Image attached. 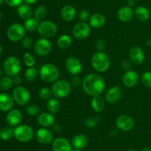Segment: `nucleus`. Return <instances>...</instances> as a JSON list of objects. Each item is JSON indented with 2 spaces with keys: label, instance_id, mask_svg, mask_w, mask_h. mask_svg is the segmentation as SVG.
Listing matches in <instances>:
<instances>
[{
  "label": "nucleus",
  "instance_id": "obj_58",
  "mask_svg": "<svg viewBox=\"0 0 151 151\" xmlns=\"http://www.w3.org/2000/svg\"><path fill=\"white\" fill-rule=\"evenodd\" d=\"M1 17H2V14H1V12L0 11V21H1Z\"/></svg>",
  "mask_w": 151,
  "mask_h": 151
},
{
  "label": "nucleus",
  "instance_id": "obj_15",
  "mask_svg": "<svg viewBox=\"0 0 151 151\" xmlns=\"http://www.w3.org/2000/svg\"><path fill=\"white\" fill-rule=\"evenodd\" d=\"M129 59L132 64L136 65H139L143 63L145 58L144 51L139 46H134L131 47L128 52Z\"/></svg>",
  "mask_w": 151,
  "mask_h": 151
},
{
  "label": "nucleus",
  "instance_id": "obj_43",
  "mask_svg": "<svg viewBox=\"0 0 151 151\" xmlns=\"http://www.w3.org/2000/svg\"><path fill=\"white\" fill-rule=\"evenodd\" d=\"M83 80L79 75H73L71 78V84L73 87H78L82 85Z\"/></svg>",
  "mask_w": 151,
  "mask_h": 151
},
{
  "label": "nucleus",
  "instance_id": "obj_53",
  "mask_svg": "<svg viewBox=\"0 0 151 151\" xmlns=\"http://www.w3.org/2000/svg\"><path fill=\"white\" fill-rule=\"evenodd\" d=\"M72 151H82V150H80V149H78V148H72Z\"/></svg>",
  "mask_w": 151,
  "mask_h": 151
},
{
  "label": "nucleus",
  "instance_id": "obj_56",
  "mask_svg": "<svg viewBox=\"0 0 151 151\" xmlns=\"http://www.w3.org/2000/svg\"><path fill=\"white\" fill-rule=\"evenodd\" d=\"M126 151H137V150H135L134 149H129V150H127Z\"/></svg>",
  "mask_w": 151,
  "mask_h": 151
},
{
  "label": "nucleus",
  "instance_id": "obj_47",
  "mask_svg": "<svg viewBox=\"0 0 151 151\" xmlns=\"http://www.w3.org/2000/svg\"><path fill=\"white\" fill-rule=\"evenodd\" d=\"M12 79H13V84H16V85L19 86V84L22 83V78H21L20 76L19 75H16L15 76L12 77Z\"/></svg>",
  "mask_w": 151,
  "mask_h": 151
},
{
  "label": "nucleus",
  "instance_id": "obj_46",
  "mask_svg": "<svg viewBox=\"0 0 151 151\" xmlns=\"http://www.w3.org/2000/svg\"><path fill=\"white\" fill-rule=\"evenodd\" d=\"M121 67L125 71L130 70L131 69V67H132V62H131V60H128V59L124 60L121 64Z\"/></svg>",
  "mask_w": 151,
  "mask_h": 151
},
{
  "label": "nucleus",
  "instance_id": "obj_28",
  "mask_svg": "<svg viewBox=\"0 0 151 151\" xmlns=\"http://www.w3.org/2000/svg\"><path fill=\"white\" fill-rule=\"evenodd\" d=\"M150 11L144 6H138L134 10V16L138 20L145 22L150 18Z\"/></svg>",
  "mask_w": 151,
  "mask_h": 151
},
{
  "label": "nucleus",
  "instance_id": "obj_29",
  "mask_svg": "<svg viewBox=\"0 0 151 151\" xmlns=\"http://www.w3.org/2000/svg\"><path fill=\"white\" fill-rule=\"evenodd\" d=\"M17 13L21 19L24 20L31 18L33 14L32 8L27 4H22L19 5L17 7Z\"/></svg>",
  "mask_w": 151,
  "mask_h": 151
},
{
  "label": "nucleus",
  "instance_id": "obj_55",
  "mask_svg": "<svg viewBox=\"0 0 151 151\" xmlns=\"http://www.w3.org/2000/svg\"><path fill=\"white\" fill-rule=\"evenodd\" d=\"M1 50H2V48H1V44H0V55H1Z\"/></svg>",
  "mask_w": 151,
  "mask_h": 151
},
{
  "label": "nucleus",
  "instance_id": "obj_54",
  "mask_svg": "<svg viewBox=\"0 0 151 151\" xmlns=\"http://www.w3.org/2000/svg\"><path fill=\"white\" fill-rule=\"evenodd\" d=\"M1 76H2V71H1V69L0 68V79L1 78Z\"/></svg>",
  "mask_w": 151,
  "mask_h": 151
},
{
  "label": "nucleus",
  "instance_id": "obj_49",
  "mask_svg": "<svg viewBox=\"0 0 151 151\" xmlns=\"http://www.w3.org/2000/svg\"><path fill=\"white\" fill-rule=\"evenodd\" d=\"M137 3V0H127V4H128V6H129V7H131L135 6Z\"/></svg>",
  "mask_w": 151,
  "mask_h": 151
},
{
  "label": "nucleus",
  "instance_id": "obj_6",
  "mask_svg": "<svg viewBox=\"0 0 151 151\" xmlns=\"http://www.w3.org/2000/svg\"><path fill=\"white\" fill-rule=\"evenodd\" d=\"M13 136L19 142L27 143L33 139L34 130L32 127L27 124H19L14 128Z\"/></svg>",
  "mask_w": 151,
  "mask_h": 151
},
{
  "label": "nucleus",
  "instance_id": "obj_9",
  "mask_svg": "<svg viewBox=\"0 0 151 151\" xmlns=\"http://www.w3.org/2000/svg\"><path fill=\"white\" fill-rule=\"evenodd\" d=\"M25 30L23 25L19 23H13L10 25L7 30V36L9 40L13 42L22 41L25 36Z\"/></svg>",
  "mask_w": 151,
  "mask_h": 151
},
{
  "label": "nucleus",
  "instance_id": "obj_33",
  "mask_svg": "<svg viewBox=\"0 0 151 151\" xmlns=\"http://www.w3.org/2000/svg\"><path fill=\"white\" fill-rule=\"evenodd\" d=\"M47 10L44 6L43 5H39L35 9L33 13L34 18L36 19L38 22H41L42 21L45 20V18L47 16Z\"/></svg>",
  "mask_w": 151,
  "mask_h": 151
},
{
  "label": "nucleus",
  "instance_id": "obj_1",
  "mask_svg": "<svg viewBox=\"0 0 151 151\" xmlns=\"http://www.w3.org/2000/svg\"><path fill=\"white\" fill-rule=\"evenodd\" d=\"M106 83L104 78L97 73H89L83 78V90L92 97L101 94L104 91Z\"/></svg>",
  "mask_w": 151,
  "mask_h": 151
},
{
  "label": "nucleus",
  "instance_id": "obj_40",
  "mask_svg": "<svg viewBox=\"0 0 151 151\" xmlns=\"http://www.w3.org/2000/svg\"><path fill=\"white\" fill-rule=\"evenodd\" d=\"M142 82L147 88H151V72L146 71L142 75Z\"/></svg>",
  "mask_w": 151,
  "mask_h": 151
},
{
  "label": "nucleus",
  "instance_id": "obj_2",
  "mask_svg": "<svg viewBox=\"0 0 151 151\" xmlns=\"http://www.w3.org/2000/svg\"><path fill=\"white\" fill-rule=\"evenodd\" d=\"M91 65L95 71L105 73L110 68L111 59L109 55L104 52H96L91 59Z\"/></svg>",
  "mask_w": 151,
  "mask_h": 151
},
{
  "label": "nucleus",
  "instance_id": "obj_27",
  "mask_svg": "<svg viewBox=\"0 0 151 151\" xmlns=\"http://www.w3.org/2000/svg\"><path fill=\"white\" fill-rule=\"evenodd\" d=\"M60 102L59 99L56 97H52L47 102V109L48 112H50L52 114H56L60 111Z\"/></svg>",
  "mask_w": 151,
  "mask_h": 151
},
{
  "label": "nucleus",
  "instance_id": "obj_42",
  "mask_svg": "<svg viewBox=\"0 0 151 151\" xmlns=\"http://www.w3.org/2000/svg\"><path fill=\"white\" fill-rule=\"evenodd\" d=\"M78 18H79V20L81 22H86L87 21L89 20V12L86 9H82V10H80L79 13H78Z\"/></svg>",
  "mask_w": 151,
  "mask_h": 151
},
{
  "label": "nucleus",
  "instance_id": "obj_38",
  "mask_svg": "<svg viewBox=\"0 0 151 151\" xmlns=\"http://www.w3.org/2000/svg\"><path fill=\"white\" fill-rule=\"evenodd\" d=\"M23 60L24 63L25 64L27 68H31V67H34V65L35 63V57L32 53H29V52H26L24 53L23 55Z\"/></svg>",
  "mask_w": 151,
  "mask_h": 151
},
{
  "label": "nucleus",
  "instance_id": "obj_7",
  "mask_svg": "<svg viewBox=\"0 0 151 151\" xmlns=\"http://www.w3.org/2000/svg\"><path fill=\"white\" fill-rule=\"evenodd\" d=\"M37 31L43 38H52L57 33L58 26L55 22L52 21L44 20L39 22Z\"/></svg>",
  "mask_w": 151,
  "mask_h": 151
},
{
  "label": "nucleus",
  "instance_id": "obj_21",
  "mask_svg": "<svg viewBox=\"0 0 151 151\" xmlns=\"http://www.w3.org/2000/svg\"><path fill=\"white\" fill-rule=\"evenodd\" d=\"M13 96L6 93H0V110L2 112H9L13 109L14 105Z\"/></svg>",
  "mask_w": 151,
  "mask_h": 151
},
{
  "label": "nucleus",
  "instance_id": "obj_25",
  "mask_svg": "<svg viewBox=\"0 0 151 151\" xmlns=\"http://www.w3.org/2000/svg\"><path fill=\"white\" fill-rule=\"evenodd\" d=\"M71 143L74 148L83 150L88 145V138L86 135L83 134V133H79V134L75 135L72 138Z\"/></svg>",
  "mask_w": 151,
  "mask_h": 151
},
{
  "label": "nucleus",
  "instance_id": "obj_18",
  "mask_svg": "<svg viewBox=\"0 0 151 151\" xmlns=\"http://www.w3.org/2000/svg\"><path fill=\"white\" fill-rule=\"evenodd\" d=\"M23 115L19 109H12L7 112L6 116V121L10 127H17L22 123Z\"/></svg>",
  "mask_w": 151,
  "mask_h": 151
},
{
  "label": "nucleus",
  "instance_id": "obj_32",
  "mask_svg": "<svg viewBox=\"0 0 151 151\" xmlns=\"http://www.w3.org/2000/svg\"><path fill=\"white\" fill-rule=\"evenodd\" d=\"M38 25H39V22H38L34 17L26 19L24 22V27L26 31H28V32H34L37 30Z\"/></svg>",
  "mask_w": 151,
  "mask_h": 151
},
{
  "label": "nucleus",
  "instance_id": "obj_5",
  "mask_svg": "<svg viewBox=\"0 0 151 151\" xmlns=\"http://www.w3.org/2000/svg\"><path fill=\"white\" fill-rule=\"evenodd\" d=\"M3 70L7 76L13 77L19 75L22 70V63L16 56H8L3 63Z\"/></svg>",
  "mask_w": 151,
  "mask_h": 151
},
{
  "label": "nucleus",
  "instance_id": "obj_16",
  "mask_svg": "<svg viewBox=\"0 0 151 151\" xmlns=\"http://www.w3.org/2000/svg\"><path fill=\"white\" fill-rule=\"evenodd\" d=\"M139 74L136 71L130 70L125 73L122 76V82L125 87L132 88L137 85V83L139 82Z\"/></svg>",
  "mask_w": 151,
  "mask_h": 151
},
{
  "label": "nucleus",
  "instance_id": "obj_50",
  "mask_svg": "<svg viewBox=\"0 0 151 151\" xmlns=\"http://www.w3.org/2000/svg\"><path fill=\"white\" fill-rule=\"evenodd\" d=\"M25 4H28V5H31V4H33L35 3H36L38 1V0H24Z\"/></svg>",
  "mask_w": 151,
  "mask_h": 151
},
{
  "label": "nucleus",
  "instance_id": "obj_45",
  "mask_svg": "<svg viewBox=\"0 0 151 151\" xmlns=\"http://www.w3.org/2000/svg\"><path fill=\"white\" fill-rule=\"evenodd\" d=\"M6 4L12 7H18L22 4L24 0H4Z\"/></svg>",
  "mask_w": 151,
  "mask_h": 151
},
{
  "label": "nucleus",
  "instance_id": "obj_37",
  "mask_svg": "<svg viewBox=\"0 0 151 151\" xmlns=\"http://www.w3.org/2000/svg\"><path fill=\"white\" fill-rule=\"evenodd\" d=\"M38 94L41 99L44 101H48L50 98H52V89L47 87H43L38 90Z\"/></svg>",
  "mask_w": 151,
  "mask_h": 151
},
{
  "label": "nucleus",
  "instance_id": "obj_44",
  "mask_svg": "<svg viewBox=\"0 0 151 151\" xmlns=\"http://www.w3.org/2000/svg\"><path fill=\"white\" fill-rule=\"evenodd\" d=\"M95 48L99 52H104V50L106 48V43L104 39H97L95 42Z\"/></svg>",
  "mask_w": 151,
  "mask_h": 151
},
{
  "label": "nucleus",
  "instance_id": "obj_31",
  "mask_svg": "<svg viewBox=\"0 0 151 151\" xmlns=\"http://www.w3.org/2000/svg\"><path fill=\"white\" fill-rule=\"evenodd\" d=\"M72 43V38L68 34H63L60 36L57 40L58 47L60 49H67L71 46Z\"/></svg>",
  "mask_w": 151,
  "mask_h": 151
},
{
  "label": "nucleus",
  "instance_id": "obj_17",
  "mask_svg": "<svg viewBox=\"0 0 151 151\" xmlns=\"http://www.w3.org/2000/svg\"><path fill=\"white\" fill-rule=\"evenodd\" d=\"M122 90L119 86H112L106 93V101L109 104H116L122 98Z\"/></svg>",
  "mask_w": 151,
  "mask_h": 151
},
{
  "label": "nucleus",
  "instance_id": "obj_3",
  "mask_svg": "<svg viewBox=\"0 0 151 151\" xmlns=\"http://www.w3.org/2000/svg\"><path fill=\"white\" fill-rule=\"evenodd\" d=\"M38 73L40 78L47 83H54L58 80L60 76L58 68L52 63H45L41 65Z\"/></svg>",
  "mask_w": 151,
  "mask_h": 151
},
{
  "label": "nucleus",
  "instance_id": "obj_52",
  "mask_svg": "<svg viewBox=\"0 0 151 151\" xmlns=\"http://www.w3.org/2000/svg\"><path fill=\"white\" fill-rule=\"evenodd\" d=\"M146 44H147L148 46H151V38H149V39L147 40Z\"/></svg>",
  "mask_w": 151,
  "mask_h": 151
},
{
  "label": "nucleus",
  "instance_id": "obj_12",
  "mask_svg": "<svg viewBox=\"0 0 151 151\" xmlns=\"http://www.w3.org/2000/svg\"><path fill=\"white\" fill-rule=\"evenodd\" d=\"M35 139L38 143L41 144H50L54 141L53 133L50 129L46 127H40L35 132Z\"/></svg>",
  "mask_w": 151,
  "mask_h": 151
},
{
  "label": "nucleus",
  "instance_id": "obj_8",
  "mask_svg": "<svg viewBox=\"0 0 151 151\" xmlns=\"http://www.w3.org/2000/svg\"><path fill=\"white\" fill-rule=\"evenodd\" d=\"M12 96L14 102L20 106L27 105L31 98L29 90L23 86H17L15 87L12 93Z\"/></svg>",
  "mask_w": 151,
  "mask_h": 151
},
{
  "label": "nucleus",
  "instance_id": "obj_20",
  "mask_svg": "<svg viewBox=\"0 0 151 151\" xmlns=\"http://www.w3.org/2000/svg\"><path fill=\"white\" fill-rule=\"evenodd\" d=\"M37 122L41 127L49 128L55 124V118L54 115L50 112H42L40 113L39 115L37 116Z\"/></svg>",
  "mask_w": 151,
  "mask_h": 151
},
{
  "label": "nucleus",
  "instance_id": "obj_35",
  "mask_svg": "<svg viewBox=\"0 0 151 151\" xmlns=\"http://www.w3.org/2000/svg\"><path fill=\"white\" fill-rule=\"evenodd\" d=\"M13 79L12 77L8 76H5L4 77H1L0 79V88L1 90H4V91H7V90H10L13 86Z\"/></svg>",
  "mask_w": 151,
  "mask_h": 151
},
{
  "label": "nucleus",
  "instance_id": "obj_39",
  "mask_svg": "<svg viewBox=\"0 0 151 151\" xmlns=\"http://www.w3.org/2000/svg\"><path fill=\"white\" fill-rule=\"evenodd\" d=\"M100 119V116L89 117V118H87L85 120L84 124H85L86 127H88V128H94L97 125V123H98V121Z\"/></svg>",
  "mask_w": 151,
  "mask_h": 151
},
{
  "label": "nucleus",
  "instance_id": "obj_19",
  "mask_svg": "<svg viewBox=\"0 0 151 151\" xmlns=\"http://www.w3.org/2000/svg\"><path fill=\"white\" fill-rule=\"evenodd\" d=\"M72 143L68 139L63 137H59L54 139L52 143V151H72Z\"/></svg>",
  "mask_w": 151,
  "mask_h": 151
},
{
  "label": "nucleus",
  "instance_id": "obj_30",
  "mask_svg": "<svg viewBox=\"0 0 151 151\" xmlns=\"http://www.w3.org/2000/svg\"><path fill=\"white\" fill-rule=\"evenodd\" d=\"M24 78L28 82H33L36 80L38 76H39V73L38 69L35 67L27 68L24 71Z\"/></svg>",
  "mask_w": 151,
  "mask_h": 151
},
{
  "label": "nucleus",
  "instance_id": "obj_57",
  "mask_svg": "<svg viewBox=\"0 0 151 151\" xmlns=\"http://www.w3.org/2000/svg\"><path fill=\"white\" fill-rule=\"evenodd\" d=\"M4 0H0V6L1 5V4H2V3H3V1H4Z\"/></svg>",
  "mask_w": 151,
  "mask_h": 151
},
{
  "label": "nucleus",
  "instance_id": "obj_22",
  "mask_svg": "<svg viewBox=\"0 0 151 151\" xmlns=\"http://www.w3.org/2000/svg\"><path fill=\"white\" fill-rule=\"evenodd\" d=\"M134 16V10L129 6L121 7L116 13L117 19L122 22H128L133 19Z\"/></svg>",
  "mask_w": 151,
  "mask_h": 151
},
{
  "label": "nucleus",
  "instance_id": "obj_48",
  "mask_svg": "<svg viewBox=\"0 0 151 151\" xmlns=\"http://www.w3.org/2000/svg\"><path fill=\"white\" fill-rule=\"evenodd\" d=\"M53 127V131L55 132V133H60L61 131V127H60V124H54L52 126Z\"/></svg>",
  "mask_w": 151,
  "mask_h": 151
},
{
  "label": "nucleus",
  "instance_id": "obj_36",
  "mask_svg": "<svg viewBox=\"0 0 151 151\" xmlns=\"http://www.w3.org/2000/svg\"><path fill=\"white\" fill-rule=\"evenodd\" d=\"M25 110L27 115L30 116H38L41 113L40 107L36 104H29L27 105Z\"/></svg>",
  "mask_w": 151,
  "mask_h": 151
},
{
  "label": "nucleus",
  "instance_id": "obj_34",
  "mask_svg": "<svg viewBox=\"0 0 151 151\" xmlns=\"http://www.w3.org/2000/svg\"><path fill=\"white\" fill-rule=\"evenodd\" d=\"M14 129L11 127H5L0 129V139L2 141H7L13 136Z\"/></svg>",
  "mask_w": 151,
  "mask_h": 151
},
{
  "label": "nucleus",
  "instance_id": "obj_4",
  "mask_svg": "<svg viewBox=\"0 0 151 151\" xmlns=\"http://www.w3.org/2000/svg\"><path fill=\"white\" fill-rule=\"evenodd\" d=\"M52 95L58 99H63L70 94L72 86L69 81L66 79H58L53 83L52 86Z\"/></svg>",
  "mask_w": 151,
  "mask_h": 151
},
{
  "label": "nucleus",
  "instance_id": "obj_11",
  "mask_svg": "<svg viewBox=\"0 0 151 151\" xmlns=\"http://www.w3.org/2000/svg\"><path fill=\"white\" fill-rule=\"evenodd\" d=\"M91 33V26L87 22H80L74 26L72 30L73 36L79 41L85 40Z\"/></svg>",
  "mask_w": 151,
  "mask_h": 151
},
{
  "label": "nucleus",
  "instance_id": "obj_24",
  "mask_svg": "<svg viewBox=\"0 0 151 151\" xmlns=\"http://www.w3.org/2000/svg\"><path fill=\"white\" fill-rule=\"evenodd\" d=\"M76 9L71 4H66L62 7L60 10L61 19L65 22H71L76 16Z\"/></svg>",
  "mask_w": 151,
  "mask_h": 151
},
{
  "label": "nucleus",
  "instance_id": "obj_26",
  "mask_svg": "<svg viewBox=\"0 0 151 151\" xmlns=\"http://www.w3.org/2000/svg\"><path fill=\"white\" fill-rule=\"evenodd\" d=\"M106 106L105 99L100 95L93 96L91 101V107L96 113H100L104 110Z\"/></svg>",
  "mask_w": 151,
  "mask_h": 151
},
{
  "label": "nucleus",
  "instance_id": "obj_13",
  "mask_svg": "<svg viewBox=\"0 0 151 151\" xmlns=\"http://www.w3.org/2000/svg\"><path fill=\"white\" fill-rule=\"evenodd\" d=\"M65 68L72 76L79 75L83 69L82 62L75 56H69L65 61Z\"/></svg>",
  "mask_w": 151,
  "mask_h": 151
},
{
  "label": "nucleus",
  "instance_id": "obj_10",
  "mask_svg": "<svg viewBox=\"0 0 151 151\" xmlns=\"http://www.w3.org/2000/svg\"><path fill=\"white\" fill-rule=\"evenodd\" d=\"M52 46L48 38H40L35 42L33 50L35 54L38 56H46L51 52Z\"/></svg>",
  "mask_w": 151,
  "mask_h": 151
},
{
  "label": "nucleus",
  "instance_id": "obj_51",
  "mask_svg": "<svg viewBox=\"0 0 151 151\" xmlns=\"http://www.w3.org/2000/svg\"><path fill=\"white\" fill-rule=\"evenodd\" d=\"M141 151H151V148L148 147H144Z\"/></svg>",
  "mask_w": 151,
  "mask_h": 151
},
{
  "label": "nucleus",
  "instance_id": "obj_14",
  "mask_svg": "<svg viewBox=\"0 0 151 151\" xmlns=\"http://www.w3.org/2000/svg\"><path fill=\"white\" fill-rule=\"evenodd\" d=\"M116 126L118 130L121 131H130L132 130L134 126V120L131 115L122 114L116 118Z\"/></svg>",
  "mask_w": 151,
  "mask_h": 151
},
{
  "label": "nucleus",
  "instance_id": "obj_23",
  "mask_svg": "<svg viewBox=\"0 0 151 151\" xmlns=\"http://www.w3.org/2000/svg\"><path fill=\"white\" fill-rule=\"evenodd\" d=\"M89 25L94 29L101 28L106 25V16L100 13H96L91 15L89 18Z\"/></svg>",
  "mask_w": 151,
  "mask_h": 151
},
{
  "label": "nucleus",
  "instance_id": "obj_41",
  "mask_svg": "<svg viewBox=\"0 0 151 151\" xmlns=\"http://www.w3.org/2000/svg\"><path fill=\"white\" fill-rule=\"evenodd\" d=\"M22 44L24 48L25 49H29L32 47L34 46V42L32 38H31L30 36H24L23 38V39L22 40Z\"/></svg>",
  "mask_w": 151,
  "mask_h": 151
}]
</instances>
